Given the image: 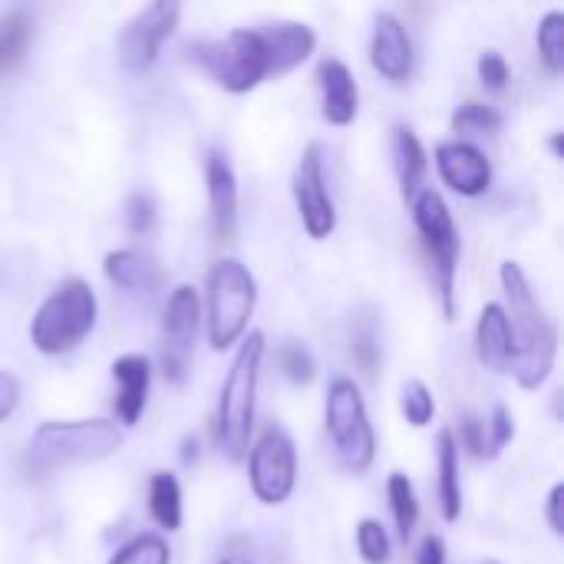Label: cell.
<instances>
[{"mask_svg":"<svg viewBox=\"0 0 564 564\" xmlns=\"http://www.w3.org/2000/svg\"><path fill=\"white\" fill-rule=\"evenodd\" d=\"M499 281L509 301L502 307L509 321V344H512L509 373H516L522 390H539L552 377V367H555V354H558L555 324L545 317L522 264L506 261L499 271Z\"/></svg>","mask_w":564,"mask_h":564,"instance_id":"cell-1","label":"cell"},{"mask_svg":"<svg viewBox=\"0 0 564 564\" xmlns=\"http://www.w3.org/2000/svg\"><path fill=\"white\" fill-rule=\"evenodd\" d=\"M122 449V430L109 420H50L26 443V466L46 476L69 466H93Z\"/></svg>","mask_w":564,"mask_h":564,"instance_id":"cell-2","label":"cell"},{"mask_svg":"<svg viewBox=\"0 0 564 564\" xmlns=\"http://www.w3.org/2000/svg\"><path fill=\"white\" fill-rule=\"evenodd\" d=\"M264 334L251 330L225 377L221 400H218V443L228 453V459L245 463L248 459V443H251V426H254V393H258V377H261V360H264Z\"/></svg>","mask_w":564,"mask_h":564,"instance_id":"cell-3","label":"cell"},{"mask_svg":"<svg viewBox=\"0 0 564 564\" xmlns=\"http://www.w3.org/2000/svg\"><path fill=\"white\" fill-rule=\"evenodd\" d=\"M96 314V291L83 278H63L30 321V344L46 357L69 354L93 334Z\"/></svg>","mask_w":564,"mask_h":564,"instance_id":"cell-4","label":"cell"},{"mask_svg":"<svg viewBox=\"0 0 564 564\" xmlns=\"http://www.w3.org/2000/svg\"><path fill=\"white\" fill-rule=\"evenodd\" d=\"M254 304L258 284L251 271L235 258H221L208 271V344L215 350L235 347L248 330Z\"/></svg>","mask_w":564,"mask_h":564,"instance_id":"cell-5","label":"cell"},{"mask_svg":"<svg viewBox=\"0 0 564 564\" xmlns=\"http://www.w3.org/2000/svg\"><path fill=\"white\" fill-rule=\"evenodd\" d=\"M188 56L228 93H248L268 76V46L261 30L238 26L221 40L192 43Z\"/></svg>","mask_w":564,"mask_h":564,"instance_id":"cell-6","label":"cell"},{"mask_svg":"<svg viewBox=\"0 0 564 564\" xmlns=\"http://www.w3.org/2000/svg\"><path fill=\"white\" fill-rule=\"evenodd\" d=\"M413 225L433 258V274L446 321H456V271H459V231L446 198L436 188H420L413 198Z\"/></svg>","mask_w":564,"mask_h":564,"instance_id":"cell-7","label":"cell"},{"mask_svg":"<svg viewBox=\"0 0 564 564\" xmlns=\"http://www.w3.org/2000/svg\"><path fill=\"white\" fill-rule=\"evenodd\" d=\"M327 433L350 473H367L377 456V436L367 416L360 387L350 377H337L327 390Z\"/></svg>","mask_w":564,"mask_h":564,"instance_id":"cell-8","label":"cell"},{"mask_svg":"<svg viewBox=\"0 0 564 564\" xmlns=\"http://www.w3.org/2000/svg\"><path fill=\"white\" fill-rule=\"evenodd\" d=\"M248 479L261 506H284L297 486V449L288 430L268 426L248 449Z\"/></svg>","mask_w":564,"mask_h":564,"instance_id":"cell-9","label":"cell"},{"mask_svg":"<svg viewBox=\"0 0 564 564\" xmlns=\"http://www.w3.org/2000/svg\"><path fill=\"white\" fill-rule=\"evenodd\" d=\"M182 7L175 0H155L145 3L119 33V59L129 73H145L155 66L162 43L178 26Z\"/></svg>","mask_w":564,"mask_h":564,"instance_id":"cell-10","label":"cell"},{"mask_svg":"<svg viewBox=\"0 0 564 564\" xmlns=\"http://www.w3.org/2000/svg\"><path fill=\"white\" fill-rule=\"evenodd\" d=\"M294 202L301 212V225L314 241H324L334 235L337 228V212L327 192V178H324V145L311 142L301 152V162L294 169Z\"/></svg>","mask_w":564,"mask_h":564,"instance_id":"cell-11","label":"cell"},{"mask_svg":"<svg viewBox=\"0 0 564 564\" xmlns=\"http://www.w3.org/2000/svg\"><path fill=\"white\" fill-rule=\"evenodd\" d=\"M198 321H202V304H198V291L192 284H178L165 304V317H162V367L165 377L172 383H182L192 364V344L198 334Z\"/></svg>","mask_w":564,"mask_h":564,"instance_id":"cell-12","label":"cell"},{"mask_svg":"<svg viewBox=\"0 0 564 564\" xmlns=\"http://www.w3.org/2000/svg\"><path fill=\"white\" fill-rule=\"evenodd\" d=\"M436 169H440L443 182L466 198H476V195L489 192V185H492V162L486 159V152L479 145L463 142V139L436 145Z\"/></svg>","mask_w":564,"mask_h":564,"instance_id":"cell-13","label":"cell"},{"mask_svg":"<svg viewBox=\"0 0 564 564\" xmlns=\"http://www.w3.org/2000/svg\"><path fill=\"white\" fill-rule=\"evenodd\" d=\"M370 63L393 86H403L413 73V40H410L406 26L400 23V17H393L387 10L373 17Z\"/></svg>","mask_w":564,"mask_h":564,"instance_id":"cell-14","label":"cell"},{"mask_svg":"<svg viewBox=\"0 0 564 564\" xmlns=\"http://www.w3.org/2000/svg\"><path fill=\"white\" fill-rule=\"evenodd\" d=\"M205 182H208V215L215 241L231 245L238 231V178L225 152L212 149L205 159Z\"/></svg>","mask_w":564,"mask_h":564,"instance_id":"cell-15","label":"cell"},{"mask_svg":"<svg viewBox=\"0 0 564 564\" xmlns=\"http://www.w3.org/2000/svg\"><path fill=\"white\" fill-rule=\"evenodd\" d=\"M264 46H268V76H284L291 69H297L304 59H311L314 46H317V33L307 23H271L261 30Z\"/></svg>","mask_w":564,"mask_h":564,"instance_id":"cell-16","label":"cell"},{"mask_svg":"<svg viewBox=\"0 0 564 564\" xmlns=\"http://www.w3.org/2000/svg\"><path fill=\"white\" fill-rule=\"evenodd\" d=\"M112 380H116V416L122 426H135L145 413L149 400V380L152 367L142 354H126L112 364Z\"/></svg>","mask_w":564,"mask_h":564,"instance_id":"cell-17","label":"cell"},{"mask_svg":"<svg viewBox=\"0 0 564 564\" xmlns=\"http://www.w3.org/2000/svg\"><path fill=\"white\" fill-rule=\"evenodd\" d=\"M317 83L324 93L321 116L330 126H350L357 119V106H360V93H357V79H354L350 66L344 59H324L317 66Z\"/></svg>","mask_w":564,"mask_h":564,"instance_id":"cell-18","label":"cell"},{"mask_svg":"<svg viewBox=\"0 0 564 564\" xmlns=\"http://www.w3.org/2000/svg\"><path fill=\"white\" fill-rule=\"evenodd\" d=\"M102 271L126 294H145V297H152L159 291V284H162V271H159L155 258L145 254V251H135V248L109 251L106 261H102Z\"/></svg>","mask_w":564,"mask_h":564,"instance_id":"cell-19","label":"cell"},{"mask_svg":"<svg viewBox=\"0 0 564 564\" xmlns=\"http://www.w3.org/2000/svg\"><path fill=\"white\" fill-rule=\"evenodd\" d=\"M476 357L486 370L492 373H509V360H512V344H509V321L502 304L489 301L479 314L476 324Z\"/></svg>","mask_w":564,"mask_h":564,"instance_id":"cell-20","label":"cell"},{"mask_svg":"<svg viewBox=\"0 0 564 564\" xmlns=\"http://www.w3.org/2000/svg\"><path fill=\"white\" fill-rule=\"evenodd\" d=\"M390 152H393V169H397V178H400V192L406 202L416 198L420 185H423V175H426V149L420 142V135L397 122L393 126V139H390Z\"/></svg>","mask_w":564,"mask_h":564,"instance_id":"cell-21","label":"cell"},{"mask_svg":"<svg viewBox=\"0 0 564 564\" xmlns=\"http://www.w3.org/2000/svg\"><path fill=\"white\" fill-rule=\"evenodd\" d=\"M436 463H440V509L446 522H459L463 516V486H459V443L453 430H443L436 440Z\"/></svg>","mask_w":564,"mask_h":564,"instance_id":"cell-22","label":"cell"},{"mask_svg":"<svg viewBox=\"0 0 564 564\" xmlns=\"http://www.w3.org/2000/svg\"><path fill=\"white\" fill-rule=\"evenodd\" d=\"M149 512L159 529L165 532L182 529V486L172 473H155L149 479Z\"/></svg>","mask_w":564,"mask_h":564,"instance_id":"cell-23","label":"cell"},{"mask_svg":"<svg viewBox=\"0 0 564 564\" xmlns=\"http://www.w3.org/2000/svg\"><path fill=\"white\" fill-rule=\"evenodd\" d=\"M387 499H390V512L397 522V532L403 542L413 539V529L420 522V502H416V489L403 473H390L387 479Z\"/></svg>","mask_w":564,"mask_h":564,"instance_id":"cell-24","label":"cell"},{"mask_svg":"<svg viewBox=\"0 0 564 564\" xmlns=\"http://www.w3.org/2000/svg\"><path fill=\"white\" fill-rule=\"evenodd\" d=\"M30 33H33V20L26 10H10L0 20V69H10L23 59L30 46Z\"/></svg>","mask_w":564,"mask_h":564,"instance_id":"cell-25","label":"cell"},{"mask_svg":"<svg viewBox=\"0 0 564 564\" xmlns=\"http://www.w3.org/2000/svg\"><path fill=\"white\" fill-rule=\"evenodd\" d=\"M354 360L360 370L373 380L380 370V334H377V317L373 311H360L354 321Z\"/></svg>","mask_w":564,"mask_h":564,"instance_id":"cell-26","label":"cell"},{"mask_svg":"<svg viewBox=\"0 0 564 564\" xmlns=\"http://www.w3.org/2000/svg\"><path fill=\"white\" fill-rule=\"evenodd\" d=\"M109 564H172V549L162 535L155 532H142L135 539H129Z\"/></svg>","mask_w":564,"mask_h":564,"instance_id":"cell-27","label":"cell"},{"mask_svg":"<svg viewBox=\"0 0 564 564\" xmlns=\"http://www.w3.org/2000/svg\"><path fill=\"white\" fill-rule=\"evenodd\" d=\"M539 53L549 66V73H564V13L562 10H549L539 23Z\"/></svg>","mask_w":564,"mask_h":564,"instance_id":"cell-28","label":"cell"},{"mask_svg":"<svg viewBox=\"0 0 564 564\" xmlns=\"http://www.w3.org/2000/svg\"><path fill=\"white\" fill-rule=\"evenodd\" d=\"M400 410H403V416H406V423L413 430H423L436 416V397L423 380H406L403 393H400Z\"/></svg>","mask_w":564,"mask_h":564,"instance_id":"cell-29","label":"cell"},{"mask_svg":"<svg viewBox=\"0 0 564 564\" xmlns=\"http://www.w3.org/2000/svg\"><path fill=\"white\" fill-rule=\"evenodd\" d=\"M502 112L486 102H466L453 112V132L459 135H479V132H499L502 129Z\"/></svg>","mask_w":564,"mask_h":564,"instance_id":"cell-30","label":"cell"},{"mask_svg":"<svg viewBox=\"0 0 564 564\" xmlns=\"http://www.w3.org/2000/svg\"><path fill=\"white\" fill-rule=\"evenodd\" d=\"M357 552L367 564H390L393 542L380 519H360L357 522Z\"/></svg>","mask_w":564,"mask_h":564,"instance_id":"cell-31","label":"cell"},{"mask_svg":"<svg viewBox=\"0 0 564 564\" xmlns=\"http://www.w3.org/2000/svg\"><path fill=\"white\" fill-rule=\"evenodd\" d=\"M278 364L284 370V377L297 387H307L314 377H317V364H314V354L301 344V340H284L281 350H278Z\"/></svg>","mask_w":564,"mask_h":564,"instance_id":"cell-32","label":"cell"},{"mask_svg":"<svg viewBox=\"0 0 564 564\" xmlns=\"http://www.w3.org/2000/svg\"><path fill=\"white\" fill-rule=\"evenodd\" d=\"M155 218H159L155 198L149 192H132L129 202H126V228H129V235L145 238L155 228Z\"/></svg>","mask_w":564,"mask_h":564,"instance_id":"cell-33","label":"cell"},{"mask_svg":"<svg viewBox=\"0 0 564 564\" xmlns=\"http://www.w3.org/2000/svg\"><path fill=\"white\" fill-rule=\"evenodd\" d=\"M486 430H489V440H486L489 459H496V456L516 440V420H512V413H509L506 403H499V406L492 410V420L486 423Z\"/></svg>","mask_w":564,"mask_h":564,"instance_id":"cell-34","label":"cell"},{"mask_svg":"<svg viewBox=\"0 0 564 564\" xmlns=\"http://www.w3.org/2000/svg\"><path fill=\"white\" fill-rule=\"evenodd\" d=\"M509 76H512V69H509V63H506V56L499 50H486L479 56V79H482L486 89L502 93L509 86Z\"/></svg>","mask_w":564,"mask_h":564,"instance_id":"cell-35","label":"cell"},{"mask_svg":"<svg viewBox=\"0 0 564 564\" xmlns=\"http://www.w3.org/2000/svg\"><path fill=\"white\" fill-rule=\"evenodd\" d=\"M459 440H463V446L469 449V456H476V459L489 456V446H486V423H482L476 413H466V416H463V423H459Z\"/></svg>","mask_w":564,"mask_h":564,"instance_id":"cell-36","label":"cell"},{"mask_svg":"<svg viewBox=\"0 0 564 564\" xmlns=\"http://www.w3.org/2000/svg\"><path fill=\"white\" fill-rule=\"evenodd\" d=\"M20 380L13 373H3L0 370V423L13 416V410L20 406Z\"/></svg>","mask_w":564,"mask_h":564,"instance_id":"cell-37","label":"cell"},{"mask_svg":"<svg viewBox=\"0 0 564 564\" xmlns=\"http://www.w3.org/2000/svg\"><path fill=\"white\" fill-rule=\"evenodd\" d=\"M562 502H564V486H555L549 492V502H545V519H549V529L552 535H564V522H562Z\"/></svg>","mask_w":564,"mask_h":564,"instance_id":"cell-38","label":"cell"},{"mask_svg":"<svg viewBox=\"0 0 564 564\" xmlns=\"http://www.w3.org/2000/svg\"><path fill=\"white\" fill-rule=\"evenodd\" d=\"M416 564H446V542H443L440 535H426V539L420 542Z\"/></svg>","mask_w":564,"mask_h":564,"instance_id":"cell-39","label":"cell"},{"mask_svg":"<svg viewBox=\"0 0 564 564\" xmlns=\"http://www.w3.org/2000/svg\"><path fill=\"white\" fill-rule=\"evenodd\" d=\"M195 459H198V440H195V436H185V440H182V463L192 466Z\"/></svg>","mask_w":564,"mask_h":564,"instance_id":"cell-40","label":"cell"},{"mask_svg":"<svg viewBox=\"0 0 564 564\" xmlns=\"http://www.w3.org/2000/svg\"><path fill=\"white\" fill-rule=\"evenodd\" d=\"M549 145H552V152H555V159H562L564 149H562V132H555L552 139H549Z\"/></svg>","mask_w":564,"mask_h":564,"instance_id":"cell-41","label":"cell"},{"mask_svg":"<svg viewBox=\"0 0 564 564\" xmlns=\"http://www.w3.org/2000/svg\"><path fill=\"white\" fill-rule=\"evenodd\" d=\"M221 564H248V562H241V558H225Z\"/></svg>","mask_w":564,"mask_h":564,"instance_id":"cell-42","label":"cell"},{"mask_svg":"<svg viewBox=\"0 0 564 564\" xmlns=\"http://www.w3.org/2000/svg\"><path fill=\"white\" fill-rule=\"evenodd\" d=\"M479 564H502V562H496V558H486V562H479Z\"/></svg>","mask_w":564,"mask_h":564,"instance_id":"cell-43","label":"cell"}]
</instances>
